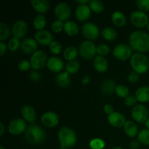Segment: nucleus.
Segmentation results:
<instances>
[{"label": "nucleus", "instance_id": "nucleus-1", "mask_svg": "<svg viewBox=\"0 0 149 149\" xmlns=\"http://www.w3.org/2000/svg\"><path fill=\"white\" fill-rule=\"evenodd\" d=\"M130 46L132 49L143 52L149 51V34L143 31H134L130 35Z\"/></svg>", "mask_w": 149, "mask_h": 149}, {"label": "nucleus", "instance_id": "nucleus-2", "mask_svg": "<svg viewBox=\"0 0 149 149\" xmlns=\"http://www.w3.org/2000/svg\"><path fill=\"white\" fill-rule=\"evenodd\" d=\"M26 138L29 143L32 145H39L43 143L47 138L45 131L39 125L31 124L25 132Z\"/></svg>", "mask_w": 149, "mask_h": 149}, {"label": "nucleus", "instance_id": "nucleus-3", "mask_svg": "<svg viewBox=\"0 0 149 149\" xmlns=\"http://www.w3.org/2000/svg\"><path fill=\"white\" fill-rule=\"evenodd\" d=\"M58 140L61 148H72L77 143V137L75 132L68 127H63L58 132Z\"/></svg>", "mask_w": 149, "mask_h": 149}, {"label": "nucleus", "instance_id": "nucleus-4", "mask_svg": "<svg viewBox=\"0 0 149 149\" xmlns=\"http://www.w3.org/2000/svg\"><path fill=\"white\" fill-rule=\"evenodd\" d=\"M130 64L133 71L139 74H145L149 69V60L148 57L141 52H136L130 58Z\"/></svg>", "mask_w": 149, "mask_h": 149}, {"label": "nucleus", "instance_id": "nucleus-5", "mask_svg": "<svg viewBox=\"0 0 149 149\" xmlns=\"http://www.w3.org/2000/svg\"><path fill=\"white\" fill-rule=\"evenodd\" d=\"M79 53L84 59L90 60L95 56L97 53V47L93 41H83L79 45Z\"/></svg>", "mask_w": 149, "mask_h": 149}, {"label": "nucleus", "instance_id": "nucleus-6", "mask_svg": "<svg viewBox=\"0 0 149 149\" xmlns=\"http://www.w3.org/2000/svg\"><path fill=\"white\" fill-rule=\"evenodd\" d=\"M47 55L43 50H37L32 54L30 58L31 67L34 70H39L44 68L47 63Z\"/></svg>", "mask_w": 149, "mask_h": 149}, {"label": "nucleus", "instance_id": "nucleus-7", "mask_svg": "<svg viewBox=\"0 0 149 149\" xmlns=\"http://www.w3.org/2000/svg\"><path fill=\"white\" fill-rule=\"evenodd\" d=\"M113 55L119 61H126L132 57V49L127 44H119L113 48Z\"/></svg>", "mask_w": 149, "mask_h": 149}, {"label": "nucleus", "instance_id": "nucleus-8", "mask_svg": "<svg viewBox=\"0 0 149 149\" xmlns=\"http://www.w3.org/2000/svg\"><path fill=\"white\" fill-rule=\"evenodd\" d=\"M132 117L135 122L140 124L145 123L148 119V111L145 106L142 104L135 105L132 109Z\"/></svg>", "mask_w": 149, "mask_h": 149}, {"label": "nucleus", "instance_id": "nucleus-9", "mask_svg": "<svg viewBox=\"0 0 149 149\" xmlns=\"http://www.w3.org/2000/svg\"><path fill=\"white\" fill-rule=\"evenodd\" d=\"M81 32L84 38L87 40H95L100 34V30L99 28L96 26L95 23L87 22L84 23L81 27Z\"/></svg>", "mask_w": 149, "mask_h": 149}, {"label": "nucleus", "instance_id": "nucleus-10", "mask_svg": "<svg viewBox=\"0 0 149 149\" xmlns=\"http://www.w3.org/2000/svg\"><path fill=\"white\" fill-rule=\"evenodd\" d=\"M27 127L26 121L24 119H15L9 123L8 131L11 135H19L23 132H26Z\"/></svg>", "mask_w": 149, "mask_h": 149}, {"label": "nucleus", "instance_id": "nucleus-11", "mask_svg": "<svg viewBox=\"0 0 149 149\" xmlns=\"http://www.w3.org/2000/svg\"><path fill=\"white\" fill-rule=\"evenodd\" d=\"M130 20L134 26L138 28L145 27L149 22L148 15L141 10L132 12L130 15Z\"/></svg>", "mask_w": 149, "mask_h": 149}, {"label": "nucleus", "instance_id": "nucleus-12", "mask_svg": "<svg viewBox=\"0 0 149 149\" xmlns=\"http://www.w3.org/2000/svg\"><path fill=\"white\" fill-rule=\"evenodd\" d=\"M55 15L58 20L61 21H65L71 15V8L70 6L65 2H61L56 5L55 8Z\"/></svg>", "mask_w": 149, "mask_h": 149}, {"label": "nucleus", "instance_id": "nucleus-13", "mask_svg": "<svg viewBox=\"0 0 149 149\" xmlns=\"http://www.w3.org/2000/svg\"><path fill=\"white\" fill-rule=\"evenodd\" d=\"M41 122L46 127H54L59 123V116L54 112H46L41 117Z\"/></svg>", "mask_w": 149, "mask_h": 149}, {"label": "nucleus", "instance_id": "nucleus-14", "mask_svg": "<svg viewBox=\"0 0 149 149\" xmlns=\"http://www.w3.org/2000/svg\"><path fill=\"white\" fill-rule=\"evenodd\" d=\"M28 25L24 20H17L13 24L12 28V33L17 39H21L27 33Z\"/></svg>", "mask_w": 149, "mask_h": 149}, {"label": "nucleus", "instance_id": "nucleus-15", "mask_svg": "<svg viewBox=\"0 0 149 149\" xmlns=\"http://www.w3.org/2000/svg\"><path fill=\"white\" fill-rule=\"evenodd\" d=\"M35 40L42 45H49L53 42V36L52 33L47 30L38 31L34 35Z\"/></svg>", "mask_w": 149, "mask_h": 149}, {"label": "nucleus", "instance_id": "nucleus-16", "mask_svg": "<svg viewBox=\"0 0 149 149\" xmlns=\"http://www.w3.org/2000/svg\"><path fill=\"white\" fill-rule=\"evenodd\" d=\"M108 121L111 126L116 128H120L122 127H124L125 122H126V119H125V115L122 114L120 112L116 111L109 115Z\"/></svg>", "mask_w": 149, "mask_h": 149}, {"label": "nucleus", "instance_id": "nucleus-17", "mask_svg": "<svg viewBox=\"0 0 149 149\" xmlns=\"http://www.w3.org/2000/svg\"><path fill=\"white\" fill-rule=\"evenodd\" d=\"M47 67L49 71H52V72L61 73V71L64 68L63 61L58 57H51V58H48Z\"/></svg>", "mask_w": 149, "mask_h": 149}, {"label": "nucleus", "instance_id": "nucleus-18", "mask_svg": "<svg viewBox=\"0 0 149 149\" xmlns=\"http://www.w3.org/2000/svg\"><path fill=\"white\" fill-rule=\"evenodd\" d=\"M77 18L80 21H86L91 16V9L87 4H79L75 10Z\"/></svg>", "mask_w": 149, "mask_h": 149}, {"label": "nucleus", "instance_id": "nucleus-19", "mask_svg": "<svg viewBox=\"0 0 149 149\" xmlns=\"http://www.w3.org/2000/svg\"><path fill=\"white\" fill-rule=\"evenodd\" d=\"M37 42L32 38H26L20 45V48L26 54H33L37 51Z\"/></svg>", "mask_w": 149, "mask_h": 149}, {"label": "nucleus", "instance_id": "nucleus-20", "mask_svg": "<svg viewBox=\"0 0 149 149\" xmlns=\"http://www.w3.org/2000/svg\"><path fill=\"white\" fill-rule=\"evenodd\" d=\"M21 114L23 119L29 123L33 124L36 120V111L30 105L26 104L21 108Z\"/></svg>", "mask_w": 149, "mask_h": 149}, {"label": "nucleus", "instance_id": "nucleus-21", "mask_svg": "<svg viewBox=\"0 0 149 149\" xmlns=\"http://www.w3.org/2000/svg\"><path fill=\"white\" fill-rule=\"evenodd\" d=\"M93 65H94L95 69L97 72L103 73L107 71L109 63H108V61L106 60V58H105V57L97 55L94 58Z\"/></svg>", "mask_w": 149, "mask_h": 149}, {"label": "nucleus", "instance_id": "nucleus-22", "mask_svg": "<svg viewBox=\"0 0 149 149\" xmlns=\"http://www.w3.org/2000/svg\"><path fill=\"white\" fill-rule=\"evenodd\" d=\"M31 3L33 8L40 15L46 13L49 9V3L47 0H31Z\"/></svg>", "mask_w": 149, "mask_h": 149}, {"label": "nucleus", "instance_id": "nucleus-23", "mask_svg": "<svg viewBox=\"0 0 149 149\" xmlns=\"http://www.w3.org/2000/svg\"><path fill=\"white\" fill-rule=\"evenodd\" d=\"M57 84L62 88H66L71 84V78L69 74L67 71L61 72L57 75L55 78Z\"/></svg>", "mask_w": 149, "mask_h": 149}, {"label": "nucleus", "instance_id": "nucleus-24", "mask_svg": "<svg viewBox=\"0 0 149 149\" xmlns=\"http://www.w3.org/2000/svg\"><path fill=\"white\" fill-rule=\"evenodd\" d=\"M135 97L137 100L141 103H146L149 101V87L142 86L139 87L135 92Z\"/></svg>", "mask_w": 149, "mask_h": 149}, {"label": "nucleus", "instance_id": "nucleus-25", "mask_svg": "<svg viewBox=\"0 0 149 149\" xmlns=\"http://www.w3.org/2000/svg\"><path fill=\"white\" fill-rule=\"evenodd\" d=\"M124 130H125V134L130 138H134L138 134V126L133 121L131 120L126 121L124 125Z\"/></svg>", "mask_w": 149, "mask_h": 149}, {"label": "nucleus", "instance_id": "nucleus-26", "mask_svg": "<svg viewBox=\"0 0 149 149\" xmlns=\"http://www.w3.org/2000/svg\"><path fill=\"white\" fill-rule=\"evenodd\" d=\"M116 83L111 79L104 80L101 84V91L106 95H111L116 91Z\"/></svg>", "mask_w": 149, "mask_h": 149}, {"label": "nucleus", "instance_id": "nucleus-27", "mask_svg": "<svg viewBox=\"0 0 149 149\" xmlns=\"http://www.w3.org/2000/svg\"><path fill=\"white\" fill-rule=\"evenodd\" d=\"M64 31L65 33L71 36H74L78 34L79 27L78 25L72 20H67L64 23Z\"/></svg>", "mask_w": 149, "mask_h": 149}, {"label": "nucleus", "instance_id": "nucleus-28", "mask_svg": "<svg viewBox=\"0 0 149 149\" xmlns=\"http://www.w3.org/2000/svg\"><path fill=\"white\" fill-rule=\"evenodd\" d=\"M111 20L112 22L114 23V25H116L118 27L124 26L127 21L126 16L122 12L119 11V10L113 12L111 15Z\"/></svg>", "mask_w": 149, "mask_h": 149}, {"label": "nucleus", "instance_id": "nucleus-29", "mask_svg": "<svg viewBox=\"0 0 149 149\" xmlns=\"http://www.w3.org/2000/svg\"><path fill=\"white\" fill-rule=\"evenodd\" d=\"M102 36L109 42H113L117 37V31L112 27H106L102 31Z\"/></svg>", "mask_w": 149, "mask_h": 149}, {"label": "nucleus", "instance_id": "nucleus-30", "mask_svg": "<svg viewBox=\"0 0 149 149\" xmlns=\"http://www.w3.org/2000/svg\"><path fill=\"white\" fill-rule=\"evenodd\" d=\"M79 54V50L74 46L67 47L63 52V57L66 61H75Z\"/></svg>", "mask_w": 149, "mask_h": 149}, {"label": "nucleus", "instance_id": "nucleus-31", "mask_svg": "<svg viewBox=\"0 0 149 149\" xmlns=\"http://www.w3.org/2000/svg\"><path fill=\"white\" fill-rule=\"evenodd\" d=\"M33 26L37 31L43 30L47 23V20L43 15H38L33 20Z\"/></svg>", "mask_w": 149, "mask_h": 149}, {"label": "nucleus", "instance_id": "nucleus-32", "mask_svg": "<svg viewBox=\"0 0 149 149\" xmlns=\"http://www.w3.org/2000/svg\"><path fill=\"white\" fill-rule=\"evenodd\" d=\"M91 10L95 13H100L104 10V4L99 0H92L89 2Z\"/></svg>", "mask_w": 149, "mask_h": 149}, {"label": "nucleus", "instance_id": "nucleus-33", "mask_svg": "<svg viewBox=\"0 0 149 149\" xmlns=\"http://www.w3.org/2000/svg\"><path fill=\"white\" fill-rule=\"evenodd\" d=\"M138 141L141 143L146 146H149V130L143 129L138 134Z\"/></svg>", "mask_w": 149, "mask_h": 149}, {"label": "nucleus", "instance_id": "nucleus-34", "mask_svg": "<svg viewBox=\"0 0 149 149\" xmlns=\"http://www.w3.org/2000/svg\"><path fill=\"white\" fill-rule=\"evenodd\" d=\"M80 68V64L78 61H68L65 65V70L68 74H75L78 72Z\"/></svg>", "mask_w": 149, "mask_h": 149}, {"label": "nucleus", "instance_id": "nucleus-35", "mask_svg": "<svg viewBox=\"0 0 149 149\" xmlns=\"http://www.w3.org/2000/svg\"><path fill=\"white\" fill-rule=\"evenodd\" d=\"M89 146L91 149H103L106 146V143L101 138H95L90 141Z\"/></svg>", "mask_w": 149, "mask_h": 149}, {"label": "nucleus", "instance_id": "nucleus-36", "mask_svg": "<svg viewBox=\"0 0 149 149\" xmlns=\"http://www.w3.org/2000/svg\"><path fill=\"white\" fill-rule=\"evenodd\" d=\"M115 93H116V95L119 97H122V98H126L127 97L130 95L129 88L127 86L122 85V84H119V85L116 86Z\"/></svg>", "mask_w": 149, "mask_h": 149}, {"label": "nucleus", "instance_id": "nucleus-37", "mask_svg": "<svg viewBox=\"0 0 149 149\" xmlns=\"http://www.w3.org/2000/svg\"><path fill=\"white\" fill-rule=\"evenodd\" d=\"M10 36V29L6 23H0V40L3 42Z\"/></svg>", "mask_w": 149, "mask_h": 149}, {"label": "nucleus", "instance_id": "nucleus-38", "mask_svg": "<svg viewBox=\"0 0 149 149\" xmlns=\"http://www.w3.org/2000/svg\"><path fill=\"white\" fill-rule=\"evenodd\" d=\"M49 46V50L54 55H58L62 51V45L60 42H57V41H53Z\"/></svg>", "mask_w": 149, "mask_h": 149}, {"label": "nucleus", "instance_id": "nucleus-39", "mask_svg": "<svg viewBox=\"0 0 149 149\" xmlns=\"http://www.w3.org/2000/svg\"><path fill=\"white\" fill-rule=\"evenodd\" d=\"M21 43H20V41L17 38H12L8 42V45H7V47L12 52H15L17 49H18V48L20 47Z\"/></svg>", "mask_w": 149, "mask_h": 149}, {"label": "nucleus", "instance_id": "nucleus-40", "mask_svg": "<svg viewBox=\"0 0 149 149\" xmlns=\"http://www.w3.org/2000/svg\"><path fill=\"white\" fill-rule=\"evenodd\" d=\"M109 52H110V48L106 44H100L97 46V53L98 54V55L104 57Z\"/></svg>", "mask_w": 149, "mask_h": 149}, {"label": "nucleus", "instance_id": "nucleus-41", "mask_svg": "<svg viewBox=\"0 0 149 149\" xmlns=\"http://www.w3.org/2000/svg\"><path fill=\"white\" fill-rule=\"evenodd\" d=\"M51 28H52V31L55 33H58V32H61L63 29H64V23L63 22L61 21V20H58L53 22L51 25Z\"/></svg>", "mask_w": 149, "mask_h": 149}, {"label": "nucleus", "instance_id": "nucleus-42", "mask_svg": "<svg viewBox=\"0 0 149 149\" xmlns=\"http://www.w3.org/2000/svg\"><path fill=\"white\" fill-rule=\"evenodd\" d=\"M136 4L141 11L144 13L149 11V0H138Z\"/></svg>", "mask_w": 149, "mask_h": 149}, {"label": "nucleus", "instance_id": "nucleus-43", "mask_svg": "<svg viewBox=\"0 0 149 149\" xmlns=\"http://www.w3.org/2000/svg\"><path fill=\"white\" fill-rule=\"evenodd\" d=\"M31 67V63L28 60H21L18 63V68L21 71H26Z\"/></svg>", "mask_w": 149, "mask_h": 149}, {"label": "nucleus", "instance_id": "nucleus-44", "mask_svg": "<svg viewBox=\"0 0 149 149\" xmlns=\"http://www.w3.org/2000/svg\"><path fill=\"white\" fill-rule=\"evenodd\" d=\"M137 98L135 97V95H130L128 97H127L125 100V103L126 106H135V104L137 103Z\"/></svg>", "mask_w": 149, "mask_h": 149}, {"label": "nucleus", "instance_id": "nucleus-45", "mask_svg": "<svg viewBox=\"0 0 149 149\" xmlns=\"http://www.w3.org/2000/svg\"><path fill=\"white\" fill-rule=\"evenodd\" d=\"M140 79V74L137 73L136 71H133L130 73V74L127 77L128 81L130 83H136Z\"/></svg>", "mask_w": 149, "mask_h": 149}, {"label": "nucleus", "instance_id": "nucleus-46", "mask_svg": "<svg viewBox=\"0 0 149 149\" xmlns=\"http://www.w3.org/2000/svg\"><path fill=\"white\" fill-rule=\"evenodd\" d=\"M29 76L30 79L33 81H39L41 79V74L37 71H36V70H33V71H30Z\"/></svg>", "mask_w": 149, "mask_h": 149}, {"label": "nucleus", "instance_id": "nucleus-47", "mask_svg": "<svg viewBox=\"0 0 149 149\" xmlns=\"http://www.w3.org/2000/svg\"><path fill=\"white\" fill-rule=\"evenodd\" d=\"M103 110H104L105 113L109 115L111 114V113H113L114 112L113 111V107L111 104L105 105L104 107H103Z\"/></svg>", "mask_w": 149, "mask_h": 149}, {"label": "nucleus", "instance_id": "nucleus-48", "mask_svg": "<svg viewBox=\"0 0 149 149\" xmlns=\"http://www.w3.org/2000/svg\"><path fill=\"white\" fill-rule=\"evenodd\" d=\"M130 147L131 149H138L140 147V142L138 140H133V141H131Z\"/></svg>", "mask_w": 149, "mask_h": 149}, {"label": "nucleus", "instance_id": "nucleus-49", "mask_svg": "<svg viewBox=\"0 0 149 149\" xmlns=\"http://www.w3.org/2000/svg\"><path fill=\"white\" fill-rule=\"evenodd\" d=\"M7 52V46L3 42H0V55L2 56Z\"/></svg>", "mask_w": 149, "mask_h": 149}, {"label": "nucleus", "instance_id": "nucleus-50", "mask_svg": "<svg viewBox=\"0 0 149 149\" xmlns=\"http://www.w3.org/2000/svg\"><path fill=\"white\" fill-rule=\"evenodd\" d=\"M90 79H91V77H90V74H86V75H84V77H82V79H81V83H82L83 84H87L90 82Z\"/></svg>", "mask_w": 149, "mask_h": 149}, {"label": "nucleus", "instance_id": "nucleus-51", "mask_svg": "<svg viewBox=\"0 0 149 149\" xmlns=\"http://www.w3.org/2000/svg\"><path fill=\"white\" fill-rule=\"evenodd\" d=\"M76 1L80 4H87V3L90 2V1H88V0H77Z\"/></svg>", "mask_w": 149, "mask_h": 149}, {"label": "nucleus", "instance_id": "nucleus-52", "mask_svg": "<svg viewBox=\"0 0 149 149\" xmlns=\"http://www.w3.org/2000/svg\"><path fill=\"white\" fill-rule=\"evenodd\" d=\"M0 127H1V132H0V136H2L4 132V127L2 122H0Z\"/></svg>", "mask_w": 149, "mask_h": 149}, {"label": "nucleus", "instance_id": "nucleus-53", "mask_svg": "<svg viewBox=\"0 0 149 149\" xmlns=\"http://www.w3.org/2000/svg\"><path fill=\"white\" fill-rule=\"evenodd\" d=\"M145 125H146V127H147V129L149 130V118L148 119H147L146 122H145Z\"/></svg>", "mask_w": 149, "mask_h": 149}, {"label": "nucleus", "instance_id": "nucleus-54", "mask_svg": "<svg viewBox=\"0 0 149 149\" xmlns=\"http://www.w3.org/2000/svg\"><path fill=\"white\" fill-rule=\"evenodd\" d=\"M111 149H124V148H122V147L120 146H115V147H113V148H111Z\"/></svg>", "mask_w": 149, "mask_h": 149}, {"label": "nucleus", "instance_id": "nucleus-55", "mask_svg": "<svg viewBox=\"0 0 149 149\" xmlns=\"http://www.w3.org/2000/svg\"><path fill=\"white\" fill-rule=\"evenodd\" d=\"M0 149H6V148H4V146H0Z\"/></svg>", "mask_w": 149, "mask_h": 149}, {"label": "nucleus", "instance_id": "nucleus-56", "mask_svg": "<svg viewBox=\"0 0 149 149\" xmlns=\"http://www.w3.org/2000/svg\"><path fill=\"white\" fill-rule=\"evenodd\" d=\"M147 28H148V31H149V22H148V25H147Z\"/></svg>", "mask_w": 149, "mask_h": 149}, {"label": "nucleus", "instance_id": "nucleus-57", "mask_svg": "<svg viewBox=\"0 0 149 149\" xmlns=\"http://www.w3.org/2000/svg\"><path fill=\"white\" fill-rule=\"evenodd\" d=\"M61 149H67V148H61Z\"/></svg>", "mask_w": 149, "mask_h": 149}, {"label": "nucleus", "instance_id": "nucleus-58", "mask_svg": "<svg viewBox=\"0 0 149 149\" xmlns=\"http://www.w3.org/2000/svg\"><path fill=\"white\" fill-rule=\"evenodd\" d=\"M148 60H149V58H148Z\"/></svg>", "mask_w": 149, "mask_h": 149}]
</instances>
